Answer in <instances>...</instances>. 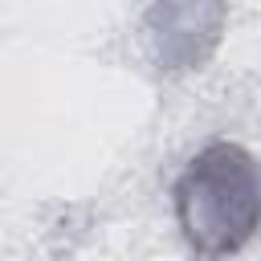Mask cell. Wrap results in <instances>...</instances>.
Here are the masks:
<instances>
[{"label":"cell","mask_w":261,"mask_h":261,"mask_svg":"<svg viewBox=\"0 0 261 261\" xmlns=\"http://www.w3.org/2000/svg\"><path fill=\"white\" fill-rule=\"evenodd\" d=\"M175 216L204 257L241 249L261 224V167L237 143H208L175 184Z\"/></svg>","instance_id":"cell-1"}]
</instances>
